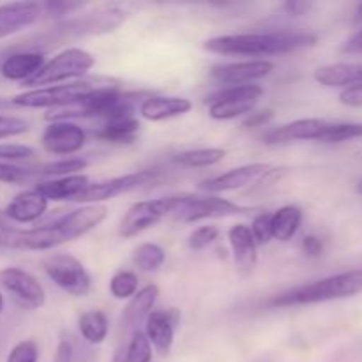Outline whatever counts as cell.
<instances>
[{"label": "cell", "instance_id": "f907efd6", "mask_svg": "<svg viewBox=\"0 0 362 362\" xmlns=\"http://www.w3.org/2000/svg\"><path fill=\"white\" fill-rule=\"evenodd\" d=\"M4 306H6V300H4V296H2V292H0V315H2V311H4Z\"/></svg>", "mask_w": 362, "mask_h": 362}, {"label": "cell", "instance_id": "cb8c5ba5", "mask_svg": "<svg viewBox=\"0 0 362 362\" xmlns=\"http://www.w3.org/2000/svg\"><path fill=\"white\" fill-rule=\"evenodd\" d=\"M140 120L136 115L117 117L103 122V126L95 131V138L112 145H129L134 144L140 133Z\"/></svg>", "mask_w": 362, "mask_h": 362}, {"label": "cell", "instance_id": "2e32d148", "mask_svg": "<svg viewBox=\"0 0 362 362\" xmlns=\"http://www.w3.org/2000/svg\"><path fill=\"white\" fill-rule=\"evenodd\" d=\"M271 168L272 166L267 165V163H251V165L237 166V168L228 170V172L221 173V175H216L212 179L204 180L200 184V189L209 194H219L228 193V191L243 189V187L257 182Z\"/></svg>", "mask_w": 362, "mask_h": 362}, {"label": "cell", "instance_id": "8992f818", "mask_svg": "<svg viewBox=\"0 0 362 362\" xmlns=\"http://www.w3.org/2000/svg\"><path fill=\"white\" fill-rule=\"evenodd\" d=\"M184 194L156 198V200H141L131 205L124 218L120 219L119 235L124 239H133L151 226L158 225L166 216H172L182 202Z\"/></svg>", "mask_w": 362, "mask_h": 362}, {"label": "cell", "instance_id": "5b68a950", "mask_svg": "<svg viewBox=\"0 0 362 362\" xmlns=\"http://www.w3.org/2000/svg\"><path fill=\"white\" fill-rule=\"evenodd\" d=\"M165 172L158 168H147V170H138V172L126 173V175L112 177V179L99 180V182H90L73 202L81 205H92V204H103L112 198L120 197L124 193L138 189L147 184L158 182L163 179Z\"/></svg>", "mask_w": 362, "mask_h": 362}, {"label": "cell", "instance_id": "4316f807", "mask_svg": "<svg viewBox=\"0 0 362 362\" xmlns=\"http://www.w3.org/2000/svg\"><path fill=\"white\" fill-rule=\"evenodd\" d=\"M78 331L88 345H101L108 338V317L99 310L87 311L78 318Z\"/></svg>", "mask_w": 362, "mask_h": 362}, {"label": "cell", "instance_id": "60d3db41", "mask_svg": "<svg viewBox=\"0 0 362 362\" xmlns=\"http://www.w3.org/2000/svg\"><path fill=\"white\" fill-rule=\"evenodd\" d=\"M274 119V112L272 110H262V112H253L246 117L243 122V127L246 129H255V127H265L271 120Z\"/></svg>", "mask_w": 362, "mask_h": 362}, {"label": "cell", "instance_id": "8fae6325", "mask_svg": "<svg viewBox=\"0 0 362 362\" xmlns=\"http://www.w3.org/2000/svg\"><path fill=\"white\" fill-rule=\"evenodd\" d=\"M0 288L23 310H39L46 303V292L39 279L20 267L0 269Z\"/></svg>", "mask_w": 362, "mask_h": 362}, {"label": "cell", "instance_id": "7bdbcfd3", "mask_svg": "<svg viewBox=\"0 0 362 362\" xmlns=\"http://www.w3.org/2000/svg\"><path fill=\"white\" fill-rule=\"evenodd\" d=\"M300 247H303V253L310 258H320L324 253V243L317 235L304 237Z\"/></svg>", "mask_w": 362, "mask_h": 362}, {"label": "cell", "instance_id": "f546056e", "mask_svg": "<svg viewBox=\"0 0 362 362\" xmlns=\"http://www.w3.org/2000/svg\"><path fill=\"white\" fill-rule=\"evenodd\" d=\"M87 159L83 158H64L59 161L37 165L35 168H37L39 179L42 182L46 179H62V177L78 175V173H81V170L87 168Z\"/></svg>", "mask_w": 362, "mask_h": 362}, {"label": "cell", "instance_id": "9a60e30c", "mask_svg": "<svg viewBox=\"0 0 362 362\" xmlns=\"http://www.w3.org/2000/svg\"><path fill=\"white\" fill-rule=\"evenodd\" d=\"M159 288L156 285H147L138 290L129 299L127 306L124 308L119 320V334L120 343H126L127 338L134 331H140V325L145 324L148 315L154 311L156 303H158Z\"/></svg>", "mask_w": 362, "mask_h": 362}, {"label": "cell", "instance_id": "3957f363", "mask_svg": "<svg viewBox=\"0 0 362 362\" xmlns=\"http://www.w3.org/2000/svg\"><path fill=\"white\" fill-rule=\"evenodd\" d=\"M117 80L106 76H85L81 80L67 81V83L52 85V87L32 88L21 94L11 98V105L18 108H34V110H55L69 106L87 95L88 92L95 90L105 85L115 83Z\"/></svg>", "mask_w": 362, "mask_h": 362}, {"label": "cell", "instance_id": "7c38bea8", "mask_svg": "<svg viewBox=\"0 0 362 362\" xmlns=\"http://www.w3.org/2000/svg\"><path fill=\"white\" fill-rule=\"evenodd\" d=\"M276 69V64L267 59L243 60V62L219 64L211 69V78L226 87L257 83L262 78L269 76Z\"/></svg>", "mask_w": 362, "mask_h": 362}, {"label": "cell", "instance_id": "ab89813d", "mask_svg": "<svg viewBox=\"0 0 362 362\" xmlns=\"http://www.w3.org/2000/svg\"><path fill=\"white\" fill-rule=\"evenodd\" d=\"M42 13L49 14V16H66V14H73L76 11L83 9L85 4L81 2H46L41 4Z\"/></svg>", "mask_w": 362, "mask_h": 362}, {"label": "cell", "instance_id": "44dd1931", "mask_svg": "<svg viewBox=\"0 0 362 362\" xmlns=\"http://www.w3.org/2000/svg\"><path fill=\"white\" fill-rule=\"evenodd\" d=\"M45 64L46 57L42 52H37V49H21V52L6 55V59L0 64V74L6 80L27 83L32 76H35L41 71Z\"/></svg>", "mask_w": 362, "mask_h": 362}, {"label": "cell", "instance_id": "8d00e7d4", "mask_svg": "<svg viewBox=\"0 0 362 362\" xmlns=\"http://www.w3.org/2000/svg\"><path fill=\"white\" fill-rule=\"evenodd\" d=\"M219 235H221V232H219L218 226L205 225L191 232L187 244H189V247L193 251H202L211 246V244H214L219 239Z\"/></svg>", "mask_w": 362, "mask_h": 362}, {"label": "cell", "instance_id": "d590c367", "mask_svg": "<svg viewBox=\"0 0 362 362\" xmlns=\"http://www.w3.org/2000/svg\"><path fill=\"white\" fill-rule=\"evenodd\" d=\"M37 156L35 148L23 144H0V161L2 163H18L28 161Z\"/></svg>", "mask_w": 362, "mask_h": 362}, {"label": "cell", "instance_id": "7dc6e473", "mask_svg": "<svg viewBox=\"0 0 362 362\" xmlns=\"http://www.w3.org/2000/svg\"><path fill=\"white\" fill-rule=\"evenodd\" d=\"M112 362H129V357L126 354V343H119V346L115 349Z\"/></svg>", "mask_w": 362, "mask_h": 362}, {"label": "cell", "instance_id": "ba28073f", "mask_svg": "<svg viewBox=\"0 0 362 362\" xmlns=\"http://www.w3.org/2000/svg\"><path fill=\"white\" fill-rule=\"evenodd\" d=\"M127 11L119 4H105L95 11L62 21L55 28V34L62 37H80V35H99L113 32L127 20Z\"/></svg>", "mask_w": 362, "mask_h": 362}, {"label": "cell", "instance_id": "f1b7e54d", "mask_svg": "<svg viewBox=\"0 0 362 362\" xmlns=\"http://www.w3.org/2000/svg\"><path fill=\"white\" fill-rule=\"evenodd\" d=\"M134 267L144 272H156L165 265L166 253L159 244L156 243H141L138 244L131 255Z\"/></svg>", "mask_w": 362, "mask_h": 362}, {"label": "cell", "instance_id": "5bb4252c", "mask_svg": "<svg viewBox=\"0 0 362 362\" xmlns=\"http://www.w3.org/2000/svg\"><path fill=\"white\" fill-rule=\"evenodd\" d=\"M331 120L325 119H297L279 127L265 131L262 136L265 145H285L292 141H320L325 131L331 127Z\"/></svg>", "mask_w": 362, "mask_h": 362}, {"label": "cell", "instance_id": "484cf974", "mask_svg": "<svg viewBox=\"0 0 362 362\" xmlns=\"http://www.w3.org/2000/svg\"><path fill=\"white\" fill-rule=\"evenodd\" d=\"M303 225V209L297 205H283L272 212V235L279 243H288Z\"/></svg>", "mask_w": 362, "mask_h": 362}, {"label": "cell", "instance_id": "d6986e66", "mask_svg": "<svg viewBox=\"0 0 362 362\" xmlns=\"http://www.w3.org/2000/svg\"><path fill=\"white\" fill-rule=\"evenodd\" d=\"M48 198L34 187V189H27L16 194L7 204L4 214L13 225H30V223L39 221L45 216V212L48 211Z\"/></svg>", "mask_w": 362, "mask_h": 362}, {"label": "cell", "instance_id": "6da1fadb", "mask_svg": "<svg viewBox=\"0 0 362 362\" xmlns=\"http://www.w3.org/2000/svg\"><path fill=\"white\" fill-rule=\"evenodd\" d=\"M318 37L311 32L300 30H271L247 32V34L216 35L204 42V48L216 55L228 57H265L283 55L297 49L311 48L317 45Z\"/></svg>", "mask_w": 362, "mask_h": 362}, {"label": "cell", "instance_id": "83f0119b", "mask_svg": "<svg viewBox=\"0 0 362 362\" xmlns=\"http://www.w3.org/2000/svg\"><path fill=\"white\" fill-rule=\"evenodd\" d=\"M226 151L219 147H205V148H191L180 154L173 156V163L184 168H209L225 159Z\"/></svg>", "mask_w": 362, "mask_h": 362}, {"label": "cell", "instance_id": "836d02e7", "mask_svg": "<svg viewBox=\"0 0 362 362\" xmlns=\"http://www.w3.org/2000/svg\"><path fill=\"white\" fill-rule=\"evenodd\" d=\"M152 345L151 341L147 339L145 332L141 331H134L133 334L127 338L126 341V354L129 357V362H152Z\"/></svg>", "mask_w": 362, "mask_h": 362}, {"label": "cell", "instance_id": "bcb514c9", "mask_svg": "<svg viewBox=\"0 0 362 362\" xmlns=\"http://www.w3.org/2000/svg\"><path fill=\"white\" fill-rule=\"evenodd\" d=\"M345 53H362V28L357 34H354L343 46Z\"/></svg>", "mask_w": 362, "mask_h": 362}, {"label": "cell", "instance_id": "9c48e42d", "mask_svg": "<svg viewBox=\"0 0 362 362\" xmlns=\"http://www.w3.org/2000/svg\"><path fill=\"white\" fill-rule=\"evenodd\" d=\"M42 271L49 279L73 297L88 296L92 286L90 274L87 272L85 265L73 255L55 253L49 255L42 260Z\"/></svg>", "mask_w": 362, "mask_h": 362}, {"label": "cell", "instance_id": "ac0fdd59", "mask_svg": "<svg viewBox=\"0 0 362 362\" xmlns=\"http://www.w3.org/2000/svg\"><path fill=\"white\" fill-rule=\"evenodd\" d=\"M41 16L42 6L39 2L0 4V39L32 27Z\"/></svg>", "mask_w": 362, "mask_h": 362}, {"label": "cell", "instance_id": "d6a6232c", "mask_svg": "<svg viewBox=\"0 0 362 362\" xmlns=\"http://www.w3.org/2000/svg\"><path fill=\"white\" fill-rule=\"evenodd\" d=\"M356 138H362V122H332L320 144H341Z\"/></svg>", "mask_w": 362, "mask_h": 362}, {"label": "cell", "instance_id": "52a82bcc", "mask_svg": "<svg viewBox=\"0 0 362 362\" xmlns=\"http://www.w3.org/2000/svg\"><path fill=\"white\" fill-rule=\"evenodd\" d=\"M264 92V87L258 83L221 88L207 98L209 117L214 120H233L250 115L260 103Z\"/></svg>", "mask_w": 362, "mask_h": 362}, {"label": "cell", "instance_id": "b9f144b4", "mask_svg": "<svg viewBox=\"0 0 362 362\" xmlns=\"http://www.w3.org/2000/svg\"><path fill=\"white\" fill-rule=\"evenodd\" d=\"M339 103L350 108H362V83L343 88L339 94Z\"/></svg>", "mask_w": 362, "mask_h": 362}, {"label": "cell", "instance_id": "816d5d0a", "mask_svg": "<svg viewBox=\"0 0 362 362\" xmlns=\"http://www.w3.org/2000/svg\"><path fill=\"white\" fill-rule=\"evenodd\" d=\"M356 191H357V193H359V194H362V180H359V182H357Z\"/></svg>", "mask_w": 362, "mask_h": 362}, {"label": "cell", "instance_id": "d4e9b609", "mask_svg": "<svg viewBox=\"0 0 362 362\" xmlns=\"http://www.w3.org/2000/svg\"><path fill=\"white\" fill-rule=\"evenodd\" d=\"M88 184H90L88 177L78 173V175L62 177V179L42 180L35 184V189L41 191L48 198V202H73Z\"/></svg>", "mask_w": 362, "mask_h": 362}, {"label": "cell", "instance_id": "74e56055", "mask_svg": "<svg viewBox=\"0 0 362 362\" xmlns=\"http://www.w3.org/2000/svg\"><path fill=\"white\" fill-rule=\"evenodd\" d=\"M39 345L34 339H23L11 349L6 362H37Z\"/></svg>", "mask_w": 362, "mask_h": 362}, {"label": "cell", "instance_id": "ee69618b", "mask_svg": "<svg viewBox=\"0 0 362 362\" xmlns=\"http://www.w3.org/2000/svg\"><path fill=\"white\" fill-rule=\"evenodd\" d=\"M311 7H313V4L311 2H303V0H288V2L283 4L281 9L285 11V14H288V16L299 18V16H304V14L311 9Z\"/></svg>", "mask_w": 362, "mask_h": 362}, {"label": "cell", "instance_id": "4fadbf2b", "mask_svg": "<svg viewBox=\"0 0 362 362\" xmlns=\"http://www.w3.org/2000/svg\"><path fill=\"white\" fill-rule=\"evenodd\" d=\"M87 144V131L74 122H49L41 134V145L48 154L73 156Z\"/></svg>", "mask_w": 362, "mask_h": 362}, {"label": "cell", "instance_id": "f35d334b", "mask_svg": "<svg viewBox=\"0 0 362 362\" xmlns=\"http://www.w3.org/2000/svg\"><path fill=\"white\" fill-rule=\"evenodd\" d=\"M28 129H30V124L25 119L0 113V140L20 136V134L28 133Z\"/></svg>", "mask_w": 362, "mask_h": 362}, {"label": "cell", "instance_id": "e0dca14e", "mask_svg": "<svg viewBox=\"0 0 362 362\" xmlns=\"http://www.w3.org/2000/svg\"><path fill=\"white\" fill-rule=\"evenodd\" d=\"M180 324L179 310H154L145 320V336L152 349L161 356H168L175 341V331Z\"/></svg>", "mask_w": 362, "mask_h": 362}, {"label": "cell", "instance_id": "277c9868", "mask_svg": "<svg viewBox=\"0 0 362 362\" xmlns=\"http://www.w3.org/2000/svg\"><path fill=\"white\" fill-rule=\"evenodd\" d=\"M95 66V57L83 48H67L64 52L57 53L52 60H46L35 76H32L23 87L41 88L52 87V85L67 83V81L81 80L85 74Z\"/></svg>", "mask_w": 362, "mask_h": 362}, {"label": "cell", "instance_id": "4dcf8cb0", "mask_svg": "<svg viewBox=\"0 0 362 362\" xmlns=\"http://www.w3.org/2000/svg\"><path fill=\"white\" fill-rule=\"evenodd\" d=\"M0 182L21 186V184L28 182L39 184L41 179H39V173L35 166H20L13 165V163L0 161Z\"/></svg>", "mask_w": 362, "mask_h": 362}, {"label": "cell", "instance_id": "c3c4849f", "mask_svg": "<svg viewBox=\"0 0 362 362\" xmlns=\"http://www.w3.org/2000/svg\"><path fill=\"white\" fill-rule=\"evenodd\" d=\"M6 228H13V223L6 218L4 211H0V230H6Z\"/></svg>", "mask_w": 362, "mask_h": 362}, {"label": "cell", "instance_id": "30bf717a", "mask_svg": "<svg viewBox=\"0 0 362 362\" xmlns=\"http://www.w3.org/2000/svg\"><path fill=\"white\" fill-rule=\"evenodd\" d=\"M250 207L235 204L226 198H219L216 194H184L182 202L173 212V218L182 223H198L205 219H219L228 216L246 214Z\"/></svg>", "mask_w": 362, "mask_h": 362}, {"label": "cell", "instance_id": "681fc988", "mask_svg": "<svg viewBox=\"0 0 362 362\" xmlns=\"http://www.w3.org/2000/svg\"><path fill=\"white\" fill-rule=\"evenodd\" d=\"M356 20L357 21H362V4L359 7H357V13H356Z\"/></svg>", "mask_w": 362, "mask_h": 362}, {"label": "cell", "instance_id": "7a4b0ae2", "mask_svg": "<svg viewBox=\"0 0 362 362\" xmlns=\"http://www.w3.org/2000/svg\"><path fill=\"white\" fill-rule=\"evenodd\" d=\"M362 292V269L356 271L339 272V274L327 276L318 281L306 283L296 286L285 293L272 297L267 303L269 308H296L310 306V304L329 303L336 299L357 296Z\"/></svg>", "mask_w": 362, "mask_h": 362}, {"label": "cell", "instance_id": "603a6c76", "mask_svg": "<svg viewBox=\"0 0 362 362\" xmlns=\"http://www.w3.org/2000/svg\"><path fill=\"white\" fill-rule=\"evenodd\" d=\"M315 80L324 87L349 88L362 83V64L336 62L315 71Z\"/></svg>", "mask_w": 362, "mask_h": 362}, {"label": "cell", "instance_id": "1f68e13d", "mask_svg": "<svg viewBox=\"0 0 362 362\" xmlns=\"http://www.w3.org/2000/svg\"><path fill=\"white\" fill-rule=\"evenodd\" d=\"M110 293L117 300H127L138 292V276L133 271H119L110 279Z\"/></svg>", "mask_w": 362, "mask_h": 362}, {"label": "cell", "instance_id": "7402d4cb", "mask_svg": "<svg viewBox=\"0 0 362 362\" xmlns=\"http://www.w3.org/2000/svg\"><path fill=\"white\" fill-rule=\"evenodd\" d=\"M228 243L239 272L243 276H250L258 264V246L251 235L250 226L244 223L233 225L228 230Z\"/></svg>", "mask_w": 362, "mask_h": 362}, {"label": "cell", "instance_id": "ffe728a7", "mask_svg": "<svg viewBox=\"0 0 362 362\" xmlns=\"http://www.w3.org/2000/svg\"><path fill=\"white\" fill-rule=\"evenodd\" d=\"M191 108H193V103L187 98L151 94L140 103L138 113L141 119L148 120V122H163V120L186 115L191 112Z\"/></svg>", "mask_w": 362, "mask_h": 362}, {"label": "cell", "instance_id": "e575fe53", "mask_svg": "<svg viewBox=\"0 0 362 362\" xmlns=\"http://www.w3.org/2000/svg\"><path fill=\"white\" fill-rule=\"evenodd\" d=\"M250 230L257 246H267L274 239V235H272V212H260V214L255 216Z\"/></svg>", "mask_w": 362, "mask_h": 362}, {"label": "cell", "instance_id": "f6af8a7d", "mask_svg": "<svg viewBox=\"0 0 362 362\" xmlns=\"http://www.w3.org/2000/svg\"><path fill=\"white\" fill-rule=\"evenodd\" d=\"M74 357V346L71 343V339L62 338L57 345V352H55V359L53 362H73Z\"/></svg>", "mask_w": 362, "mask_h": 362}]
</instances>
